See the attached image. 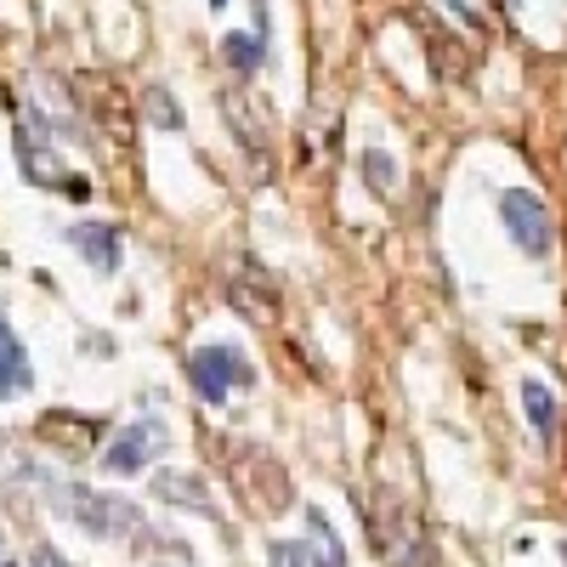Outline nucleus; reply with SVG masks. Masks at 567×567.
<instances>
[{
    "label": "nucleus",
    "instance_id": "6ab92c4d",
    "mask_svg": "<svg viewBox=\"0 0 567 567\" xmlns=\"http://www.w3.org/2000/svg\"><path fill=\"white\" fill-rule=\"evenodd\" d=\"M210 7H227V0H210Z\"/></svg>",
    "mask_w": 567,
    "mask_h": 567
},
{
    "label": "nucleus",
    "instance_id": "4468645a",
    "mask_svg": "<svg viewBox=\"0 0 567 567\" xmlns=\"http://www.w3.org/2000/svg\"><path fill=\"white\" fill-rule=\"evenodd\" d=\"M267 561H272V567H323L318 550H312V545H296V539H278V545L267 550Z\"/></svg>",
    "mask_w": 567,
    "mask_h": 567
},
{
    "label": "nucleus",
    "instance_id": "f03ea898",
    "mask_svg": "<svg viewBox=\"0 0 567 567\" xmlns=\"http://www.w3.org/2000/svg\"><path fill=\"white\" fill-rule=\"evenodd\" d=\"M499 221L505 233L516 239V250L523 256H550L556 250V216L539 194H528V187H505L499 194Z\"/></svg>",
    "mask_w": 567,
    "mask_h": 567
},
{
    "label": "nucleus",
    "instance_id": "f3484780",
    "mask_svg": "<svg viewBox=\"0 0 567 567\" xmlns=\"http://www.w3.org/2000/svg\"><path fill=\"white\" fill-rule=\"evenodd\" d=\"M29 567H69V561H63V550H52V545H40Z\"/></svg>",
    "mask_w": 567,
    "mask_h": 567
},
{
    "label": "nucleus",
    "instance_id": "1a4fd4ad",
    "mask_svg": "<svg viewBox=\"0 0 567 567\" xmlns=\"http://www.w3.org/2000/svg\"><path fill=\"white\" fill-rule=\"evenodd\" d=\"M154 488H159V499H165V505H187L194 516H221V511H216V494L194 477V471H159Z\"/></svg>",
    "mask_w": 567,
    "mask_h": 567
},
{
    "label": "nucleus",
    "instance_id": "aec40b11",
    "mask_svg": "<svg viewBox=\"0 0 567 567\" xmlns=\"http://www.w3.org/2000/svg\"><path fill=\"white\" fill-rule=\"evenodd\" d=\"M0 567H7V556H0Z\"/></svg>",
    "mask_w": 567,
    "mask_h": 567
},
{
    "label": "nucleus",
    "instance_id": "9b49d317",
    "mask_svg": "<svg viewBox=\"0 0 567 567\" xmlns=\"http://www.w3.org/2000/svg\"><path fill=\"white\" fill-rule=\"evenodd\" d=\"M523 403H528V425H534V437L550 443L556 437V392L545 381H523Z\"/></svg>",
    "mask_w": 567,
    "mask_h": 567
},
{
    "label": "nucleus",
    "instance_id": "f8f14e48",
    "mask_svg": "<svg viewBox=\"0 0 567 567\" xmlns=\"http://www.w3.org/2000/svg\"><path fill=\"white\" fill-rule=\"evenodd\" d=\"M261 58H267V52H261V34H227V40H221V63H227L233 74H256Z\"/></svg>",
    "mask_w": 567,
    "mask_h": 567
},
{
    "label": "nucleus",
    "instance_id": "423d86ee",
    "mask_svg": "<svg viewBox=\"0 0 567 567\" xmlns=\"http://www.w3.org/2000/svg\"><path fill=\"white\" fill-rule=\"evenodd\" d=\"M165 443H171V432L159 420H136V425H125V432L103 449V471H109V477H136V471L148 465Z\"/></svg>",
    "mask_w": 567,
    "mask_h": 567
},
{
    "label": "nucleus",
    "instance_id": "9d476101",
    "mask_svg": "<svg viewBox=\"0 0 567 567\" xmlns=\"http://www.w3.org/2000/svg\"><path fill=\"white\" fill-rule=\"evenodd\" d=\"M40 437H52V443H63V449L85 454L91 443L103 437V420H80V414H45V420H40Z\"/></svg>",
    "mask_w": 567,
    "mask_h": 567
},
{
    "label": "nucleus",
    "instance_id": "412c9836",
    "mask_svg": "<svg viewBox=\"0 0 567 567\" xmlns=\"http://www.w3.org/2000/svg\"><path fill=\"white\" fill-rule=\"evenodd\" d=\"M7 567H12V561H7Z\"/></svg>",
    "mask_w": 567,
    "mask_h": 567
},
{
    "label": "nucleus",
    "instance_id": "f257e3e1",
    "mask_svg": "<svg viewBox=\"0 0 567 567\" xmlns=\"http://www.w3.org/2000/svg\"><path fill=\"white\" fill-rule=\"evenodd\" d=\"M227 454L239 460L233 465V483H239V499L261 516H284L290 511V477H284V465L261 449V443H227Z\"/></svg>",
    "mask_w": 567,
    "mask_h": 567
},
{
    "label": "nucleus",
    "instance_id": "6e6552de",
    "mask_svg": "<svg viewBox=\"0 0 567 567\" xmlns=\"http://www.w3.org/2000/svg\"><path fill=\"white\" fill-rule=\"evenodd\" d=\"M34 386V369H29V352H23V341L12 336V323L0 318V403H12V398H23Z\"/></svg>",
    "mask_w": 567,
    "mask_h": 567
},
{
    "label": "nucleus",
    "instance_id": "dca6fc26",
    "mask_svg": "<svg viewBox=\"0 0 567 567\" xmlns=\"http://www.w3.org/2000/svg\"><path fill=\"white\" fill-rule=\"evenodd\" d=\"M148 120H154V125H165V131H176V125H182V109H176V103L165 97L159 85L148 91Z\"/></svg>",
    "mask_w": 567,
    "mask_h": 567
},
{
    "label": "nucleus",
    "instance_id": "ddd939ff",
    "mask_svg": "<svg viewBox=\"0 0 567 567\" xmlns=\"http://www.w3.org/2000/svg\"><path fill=\"white\" fill-rule=\"evenodd\" d=\"M307 534H312V550H318V561H323V567H352V561H347V550H341V539H336V528H329L318 511L307 516Z\"/></svg>",
    "mask_w": 567,
    "mask_h": 567
},
{
    "label": "nucleus",
    "instance_id": "7ed1b4c3",
    "mask_svg": "<svg viewBox=\"0 0 567 567\" xmlns=\"http://www.w3.org/2000/svg\"><path fill=\"white\" fill-rule=\"evenodd\" d=\"M187 381H194V392L205 403H227L233 392L256 386V369H250L245 352H233V347H199L194 358H187Z\"/></svg>",
    "mask_w": 567,
    "mask_h": 567
},
{
    "label": "nucleus",
    "instance_id": "20e7f679",
    "mask_svg": "<svg viewBox=\"0 0 567 567\" xmlns=\"http://www.w3.org/2000/svg\"><path fill=\"white\" fill-rule=\"evenodd\" d=\"M63 505H69L74 523H80L85 534H97V539H120V534H136V528H142L136 505H131V499H120V494L69 488V494H63Z\"/></svg>",
    "mask_w": 567,
    "mask_h": 567
},
{
    "label": "nucleus",
    "instance_id": "39448f33",
    "mask_svg": "<svg viewBox=\"0 0 567 567\" xmlns=\"http://www.w3.org/2000/svg\"><path fill=\"white\" fill-rule=\"evenodd\" d=\"M227 301H233V312L239 318H250V323H278V290H272V278H267V267H256V261H227Z\"/></svg>",
    "mask_w": 567,
    "mask_h": 567
},
{
    "label": "nucleus",
    "instance_id": "a211bd4d",
    "mask_svg": "<svg viewBox=\"0 0 567 567\" xmlns=\"http://www.w3.org/2000/svg\"><path fill=\"white\" fill-rule=\"evenodd\" d=\"M443 7H449L454 18H465V23H477V18H471V7H465V0H443Z\"/></svg>",
    "mask_w": 567,
    "mask_h": 567
},
{
    "label": "nucleus",
    "instance_id": "2eb2a0df",
    "mask_svg": "<svg viewBox=\"0 0 567 567\" xmlns=\"http://www.w3.org/2000/svg\"><path fill=\"white\" fill-rule=\"evenodd\" d=\"M363 176H369V187H374V194H392V182H398V165L386 159V154H363Z\"/></svg>",
    "mask_w": 567,
    "mask_h": 567
},
{
    "label": "nucleus",
    "instance_id": "0eeeda50",
    "mask_svg": "<svg viewBox=\"0 0 567 567\" xmlns=\"http://www.w3.org/2000/svg\"><path fill=\"white\" fill-rule=\"evenodd\" d=\"M69 245L97 272H114L120 267V227H109V221H74L69 227Z\"/></svg>",
    "mask_w": 567,
    "mask_h": 567
}]
</instances>
